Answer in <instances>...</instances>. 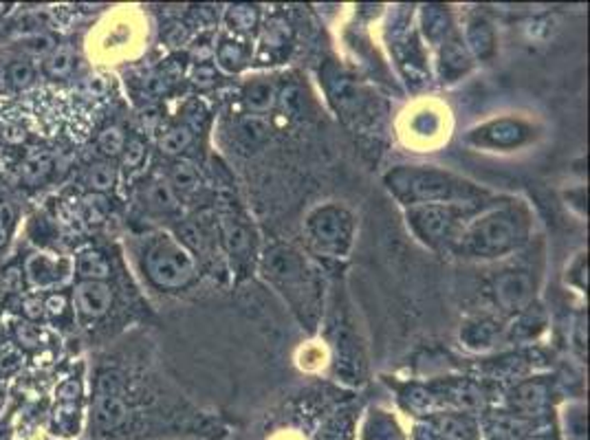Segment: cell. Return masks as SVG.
I'll return each instance as SVG.
<instances>
[{
    "label": "cell",
    "mask_w": 590,
    "mask_h": 440,
    "mask_svg": "<svg viewBox=\"0 0 590 440\" xmlns=\"http://www.w3.org/2000/svg\"><path fill=\"white\" fill-rule=\"evenodd\" d=\"M531 231V210L522 201L490 203L462 227L452 251L470 260H498L520 251Z\"/></svg>",
    "instance_id": "obj_1"
},
{
    "label": "cell",
    "mask_w": 590,
    "mask_h": 440,
    "mask_svg": "<svg viewBox=\"0 0 590 440\" xmlns=\"http://www.w3.org/2000/svg\"><path fill=\"white\" fill-rule=\"evenodd\" d=\"M261 276L291 308L302 326L313 331L322 315V276L302 251L291 245H271L261 257Z\"/></svg>",
    "instance_id": "obj_2"
},
{
    "label": "cell",
    "mask_w": 590,
    "mask_h": 440,
    "mask_svg": "<svg viewBox=\"0 0 590 440\" xmlns=\"http://www.w3.org/2000/svg\"><path fill=\"white\" fill-rule=\"evenodd\" d=\"M390 194L412 205H490V192L439 165H396L384 176Z\"/></svg>",
    "instance_id": "obj_3"
},
{
    "label": "cell",
    "mask_w": 590,
    "mask_h": 440,
    "mask_svg": "<svg viewBox=\"0 0 590 440\" xmlns=\"http://www.w3.org/2000/svg\"><path fill=\"white\" fill-rule=\"evenodd\" d=\"M485 205H412L405 207L410 231L430 249H452L462 227Z\"/></svg>",
    "instance_id": "obj_4"
},
{
    "label": "cell",
    "mask_w": 590,
    "mask_h": 440,
    "mask_svg": "<svg viewBox=\"0 0 590 440\" xmlns=\"http://www.w3.org/2000/svg\"><path fill=\"white\" fill-rule=\"evenodd\" d=\"M146 273L152 285L179 291L196 277V260L176 238L159 236L146 251Z\"/></svg>",
    "instance_id": "obj_5"
},
{
    "label": "cell",
    "mask_w": 590,
    "mask_h": 440,
    "mask_svg": "<svg viewBox=\"0 0 590 440\" xmlns=\"http://www.w3.org/2000/svg\"><path fill=\"white\" fill-rule=\"evenodd\" d=\"M309 240L324 254L344 256L353 240L355 219L348 210L338 203H324L311 210L304 220Z\"/></svg>",
    "instance_id": "obj_6"
},
{
    "label": "cell",
    "mask_w": 590,
    "mask_h": 440,
    "mask_svg": "<svg viewBox=\"0 0 590 440\" xmlns=\"http://www.w3.org/2000/svg\"><path fill=\"white\" fill-rule=\"evenodd\" d=\"M465 139L467 144L476 145V148L509 153V150H518L527 145L533 139V128L525 119L500 117L471 128Z\"/></svg>",
    "instance_id": "obj_7"
},
{
    "label": "cell",
    "mask_w": 590,
    "mask_h": 440,
    "mask_svg": "<svg viewBox=\"0 0 590 440\" xmlns=\"http://www.w3.org/2000/svg\"><path fill=\"white\" fill-rule=\"evenodd\" d=\"M538 282L527 269H509L502 271L493 280V300L496 306L507 315H518L525 311L528 304H533L536 297Z\"/></svg>",
    "instance_id": "obj_8"
},
{
    "label": "cell",
    "mask_w": 590,
    "mask_h": 440,
    "mask_svg": "<svg viewBox=\"0 0 590 440\" xmlns=\"http://www.w3.org/2000/svg\"><path fill=\"white\" fill-rule=\"evenodd\" d=\"M462 44L470 51L471 60H478V62H490V60L498 51V35L496 27L487 16L482 14H474V16L467 18L465 29H462Z\"/></svg>",
    "instance_id": "obj_9"
},
{
    "label": "cell",
    "mask_w": 590,
    "mask_h": 440,
    "mask_svg": "<svg viewBox=\"0 0 590 440\" xmlns=\"http://www.w3.org/2000/svg\"><path fill=\"white\" fill-rule=\"evenodd\" d=\"M471 55L467 51V47L462 44V38L459 33L447 35L445 40L439 44V60H436V69H439V78L442 84L459 82L462 75H467V70L471 69Z\"/></svg>",
    "instance_id": "obj_10"
},
{
    "label": "cell",
    "mask_w": 590,
    "mask_h": 440,
    "mask_svg": "<svg viewBox=\"0 0 590 440\" xmlns=\"http://www.w3.org/2000/svg\"><path fill=\"white\" fill-rule=\"evenodd\" d=\"M218 238H221L223 249L232 257H247L253 249V234L252 227L245 219H238L233 214H223L218 220Z\"/></svg>",
    "instance_id": "obj_11"
},
{
    "label": "cell",
    "mask_w": 590,
    "mask_h": 440,
    "mask_svg": "<svg viewBox=\"0 0 590 440\" xmlns=\"http://www.w3.org/2000/svg\"><path fill=\"white\" fill-rule=\"evenodd\" d=\"M75 302H78L80 311L89 317H101L109 313L113 304V291L104 282H90L86 280L75 288Z\"/></svg>",
    "instance_id": "obj_12"
},
{
    "label": "cell",
    "mask_w": 590,
    "mask_h": 440,
    "mask_svg": "<svg viewBox=\"0 0 590 440\" xmlns=\"http://www.w3.org/2000/svg\"><path fill=\"white\" fill-rule=\"evenodd\" d=\"M498 339H500V326L491 317H471L461 328V342L470 351H487Z\"/></svg>",
    "instance_id": "obj_13"
},
{
    "label": "cell",
    "mask_w": 590,
    "mask_h": 440,
    "mask_svg": "<svg viewBox=\"0 0 590 440\" xmlns=\"http://www.w3.org/2000/svg\"><path fill=\"white\" fill-rule=\"evenodd\" d=\"M421 29H423L425 38L430 40L434 47H439L447 35L454 33L450 9L441 7V5H425V7L421 9Z\"/></svg>",
    "instance_id": "obj_14"
},
{
    "label": "cell",
    "mask_w": 590,
    "mask_h": 440,
    "mask_svg": "<svg viewBox=\"0 0 590 440\" xmlns=\"http://www.w3.org/2000/svg\"><path fill=\"white\" fill-rule=\"evenodd\" d=\"M243 102L253 115H264L278 102V89L271 80L258 78L245 84L243 89Z\"/></svg>",
    "instance_id": "obj_15"
},
{
    "label": "cell",
    "mask_w": 590,
    "mask_h": 440,
    "mask_svg": "<svg viewBox=\"0 0 590 440\" xmlns=\"http://www.w3.org/2000/svg\"><path fill=\"white\" fill-rule=\"evenodd\" d=\"M128 418V406L119 398V394H98L95 398V423L100 429H117Z\"/></svg>",
    "instance_id": "obj_16"
},
{
    "label": "cell",
    "mask_w": 590,
    "mask_h": 440,
    "mask_svg": "<svg viewBox=\"0 0 590 440\" xmlns=\"http://www.w3.org/2000/svg\"><path fill=\"white\" fill-rule=\"evenodd\" d=\"M144 201L148 210L157 211V214H175L179 211V196L172 190V185L167 181H152L150 185L146 187Z\"/></svg>",
    "instance_id": "obj_17"
},
{
    "label": "cell",
    "mask_w": 590,
    "mask_h": 440,
    "mask_svg": "<svg viewBox=\"0 0 590 440\" xmlns=\"http://www.w3.org/2000/svg\"><path fill=\"white\" fill-rule=\"evenodd\" d=\"M513 409L520 412H538L547 403V386L542 381H525L520 383L509 397Z\"/></svg>",
    "instance_id": "obj_18"
},
{
    "label": "cell",
    "mask_w": 590,
    "mask_h": 440,
    "mask_svg": "<svg viewBox=\"0 0 590 440\" xmlns=\"http://www.w3.org/2000/svg\"><path fill=\"white\" fill-rule=\"evenodd\" d=\"M176 240L181 242L183 247H186L187 251H190L192 256H205L207 247H210V242L214 240L210 231L205 229V225L198 220H186L181 222L179 229H176Z\"/></svg>",
    "instance_id": "obj_19"
},
{
    "label": "cell",
    "mask_w": 590,
    "mask_h": 440,
    "mask_svg": "<svg viewBox=\"0 0 590 440\" xmlns=\"http://www.w3.org/2000/svg\"><path fill=\"white\" fill-rule=\"evenodd\" d=\"M269 121L262 115H247L238 121L236 136L245 148H258L269 139Z\"/></svg>",
    "instance_id": "obj_20"
},
{
    "label": "cell",
    "mask_w": 590,
    "mask_h": 440,
    "mask_svg": "<svg viewBox=\"0 0 590 440\" xmlns=\"http://www.w3.org/2000/svg\"><path fill=\"white\" fill-rule=\"evenodd\" d=\"M544 323H547V317H544L542 308L538 304H528L525 311L518 313V320L513 322L509 335L518 339H533L542 331Z\"/></svg>",
    "instance_id": "obj_21"
},
{
    "label": "cell",
    "mask_w": 590,
    "mask_h": 440,
    "mask_svg": "<svg viewBox=\"0 0 590 440\" xmlns=\"http://www.w3.org/2000/svg\"><path fill=\"white\" fill-rule=\"evenodd\" d=\"M167 183L172 185V190L179 194H196L201 190V176H198L196 168L187 161H175L170 168V181Z\"/></svg>",
    "instance_id": "obj_22"
},
{
    "label": "cell",
    "mask_w": 590,
    "mask_h": 440,
    "mask_svg": "<svg viewBox=\"0 0 590 440\" xmlns=\"http://www.w3.org/2000/svg\"><path fill=\"white\" fill-rule=\"evenodd\" d=\"M80 276L86 277L90 282H104L110 276V265L106 262V257L98 254V251H86L80 256L78 260Z\"/></svg>",
    "instance_id": "obj_23"
},
{
    "label": "cell",
    "mask_w": 590,
    "mask_h": 440,
    "mask_svg": "<svg viewBox=\"0 0 590 440\" xmlns=\"http://www.w3.org/2000/svg\"><path fill=\"white\" fill-rule=\"evenodd\" d=\"M192 141H195V135H192V130L187 128V126H175V128H170L164 136H161L159 148L164 154L176 156L186 153V150L192 145Z\"/></svg>",
    "instance_id": "obj_24"
},
{
    "label": "cell",
    "mask_w": 590,
    "mask_h": 440,
    "mask_svg": "<svg viewBox=\"0 0 590 440\" xmlns=\"http://www.w3.org/2000/svg\"><path fill=\"white\" fill-rule=\"evenodd\" d=\"M216 60L218 67L233 73V70H241L247 64V49L243 47L241 42L225 40V42H221V47H218Z\"/></svg>",
    "instance_id": "obj_25"
},
{
    "label": "cell",
    "mask_w": 590,
    "mask_h": 440,
    "mask_svg": "<svg viewBox=\"0 0 590 440\" xmlns=\"http://www.w3.org/2000/svg\"><path fill=\"white\" fill-rule=\"evenodd\" d=\"M227 24L238 33H249L258 24V9L252 5H233L227 9Z\"/></svg>",
    "instance_id": "obj_26"
},
{
    "label": "cell",
    "mask_w": 590,
    "mask_h": 440,
    "mask_svg": "<svg viewBox=\"0 0 590 440\" xmlns=\"http://www.w3.org/2000/svg\"><path fill=\"white\" fill-rule=\"evenodd\" d=\"M51 164H53V159H51L49 153L29 154L27 161H24V165H23L24 181H27L29 185H38L40 181H43L44 176L51 172Z\"/></svg>",
    "instance_id": "obj_27"
},
{
    "label": "cell",
    "mask_w": 590,
    "mask_h": 440,
    "mask_svg": "<svg viewBox=\"0 0 590 440\" xmlns=\"http://www.w3.org/2000/svg\"><path fill=\"white\" fill-rule=\"evenodd\" d=\"M75 51L71 47H55L47 58V73L51 78H66L73 70Z\"/></svg>",
    "instance_id": "obj_28"
},
{
    "label": "cell",
    "mask_w": 590,
    "mask_h": 440,
    "mask_svg": "<svg viewBox=\"0 0 590 440\" xmlns=\"http://www.w3.org/2000/svg\"><path fill=\"white\" fill-rule=\"evenodd\" d=\"M115 176V168L110 164H95L89 170V187L95 194H104V192L113 190Z\"/></svg>",
    "instance_id": "obj_29"
},
{
    "label": "cell",
    "mask_w": 590,
    "mask_h": 440,
    "mask_svg": "<svg viewBox=\"0 0 590 440\" xmlns=\"http://www.w3.org/2000/svg\"><path fill=\"white\" fill-rule=\"evenodd\" d=\"M55 267L51 265L44 256H32L27 260V273H29V280L33 282V285H40V286H47L49 282H53L55 277Z\"/></svg>",
    "instance_id": "obj_30"
},
{
    "label": "cell",
    "mask_w": 590,
    "mask_h": 440,
    "mask_svg": "<svg viewBox=\"0 0 590 440\" xmlns=\"http://www.w3.org/2000/svg\"><path fill=\"white\" fill-rule=\"evenodd\" d=\"M98 145H100L101 153L109 154V156L121 154V153H124V145H126L124 130L117 128V126H109V128H104L100 133Z\"/></svg>",
    "instance_id": "obj_31"
},
{
    "label": "cell",
    "mask_w": 590,
    "mask_h": 440,
    "mask_svg": "<svg viewBox=\"0 0 590 440\" xmlns=\"http://www.w3.org/2000/svg\"><path fill=\"white\" fill-rule=\"evenodd\" d=\"M84 219L90 225H100L106 219V211H109V203L101 194H89L84 196Z\"/></svg>",
    "instance_id": "obj_32"
},
{
    "label": "cell",
    "mask_w": 590,
    "mask_h": 440,
    "mask_svg": "<svg viewBox=\"0 0 590 440\" xmlns=\"http://www.w3.org/2000/svg\"><path fill=\"white\" fill-rule=\"evenodd\" d=\"M439 429H441L442 436L450 438V440H467L470 425H467L465 418L442 417V418H439Z\"/></svg>",
    "instance_id": "obj_33"
},
{
    "label": "cell",
    "mask_w": 590,
    "mask_h": 440,
    "mask_svg": "<svg viewBox=\"0 0 590 440\" xmlns=\"http://www.w3.org/2000/svg\"><path fill=\"white\" fill-rule=\"evenodd\" d=\"M146 144L139 139V136H132L128 144L124 145V165L126 168H139L146 159Z\"/></svg>",
    "instance_id": "obj_34"
},
{
    "label": "cell",
    "mask_w": 590,
    "mask_h": 440,
    "mask_svg": "<svg viewBox=\"0 0 590 440\" xmlns=\"http://www.w3.org/2000/svg\"><path fill=\"white\" fill-rule=\"evenodd\" d=\"M24 49L33 55H47L55 49V40L49 33H33L24 38Z\"/></svg>",
    "instance_id": "obj_35"
},
{
    "label": "cell",
    "mask_w": 590,
    "mask_h": 440,
    "mask_svg": "<svg viewBox=\"0 0 590 440\" xmlns=\"http://www.w3.org/2000/svg\"><path fill=\"white\" fill-rule=\"evenodd\" d=\"M16 335H18V342L20 346L24 348H35L40 343V328L33 326L32 322H20L16 326Z\"/></svg>",
    "instance_id": "obj_36"
},
{
    "label": "cell",
    "mask_w": 590,
    "mask_h": 440,
    "mask_svg": "<svg viewBox=\"0 0 590 440\" xmlns=\"http://www.w3.org/2000/svg\"><path fill=\"white\" fill-rule=\"evenodd\" d=\"M32 78H33V70L29 64L16 62L12 69H9V80H12V84L18 86V89L27 86L29 82H32Z\"/></svg>",
    "instance_id": "obj_37"
},
{
    "label": "cell",
    "mask_w": 590,
    "mask_h": 440,
    "mask_svg": "<svg viewBox=\"0 0 590 440\" xmlns=\"http://www.w3.org/2000/svg\"><path fill=\"white\" fill-rule=\"evenodd\" d=\"M20 361H23V357H20L16 348H5V351L0 352V374L14 372L20 366Z\"/></svg>",
    "instance_id": "obj_38"
},
{
    "label": "cell",
    "mask_w": 590,
    "mask_h": 440,
    "mask_svg": "<svg viewBox=\"0 0 590 440\" xmlns=\"http://www.w3.org/2000/svg\"><path fill=\"white\" fill-rule=\"evenodd\" d=\"M3 286L7 288V291H20V288H23V271H20L18 267H12V269L5 271Z\"/></svg>",
    "instance_id": "obj_39"
},
{
    "label": "cell",
    "mask_w": 590,
    "mask_h": 440,
    "mask_svg": "<svg viewBox=\"0 0 590 440\" xmlns=\"http://www.w3.org/2000/svg\"><path fill=\"white\" fill-rule=\"evenodd\" d=\"M23 311L29 320H38V317L44 313V302L40 300V297H29V300H24Z\"/></svg>",
    "instance_id": "obj_40"
},
{
    "label": "cell",
    "mask_w": 590,
    "mask_h": 440,
    "mask_svg": "<svg viewBox=\"0 0 590 440\" xmlns=\"http://www.w3.org/2000/svg\"><path fill=\"white\" fill-rule=\"evenodd\" d=\"M86 90L93 95H104L109 90V80L101 75H90V78H86Z\"/></svg>",
    "instance_id": "obj_41"
},
{
    "label": "cell",
    "mask_w": 590,
    "mask_h": 440,
    "mask_svg": "<svg viewBox=\"0 0 590 440\" xmlns=\"http://www.w3.org/2000/svg\"><path fill=\"white\" fill-rule=\"evenodd\" d=\"M66 306V297L62 293H55V295H49L47 302H44V308L51 313V315H62Z\"/></svg>",
    "instance_id": "obj_42"
},
{
    "label": "cell",
    "mask_w": 590,
    "mask_h": 440,
    "mask_svg": "<svg viewBox=\"0 0 590 440\" xmlns=\"http://www.w3.org/2000/svg\"><path fill=\"white\" fill-rule=\"evenodd\" d=\"M24 130L20 126H5L3 128V139L9 141V144H23L24 141Z\"/></svg>",
    "instance_id": "obj_43"
},
{
    "label": "cell",
    "mask_w": 590,
    "mask_h": 440,
    "mask_svg": "<svg viewBox=\"0 0 590 440\" xmlns=\"http://www.w3.org/2000/svg\"><path fill=\"white\" fill-rule=\"evenodd\" d=\"M214 80H216V73H214L212 67H207V64L198 67V70H196V84L198 86H212Z\"/></svg>",
    "instance_id": "obj_44"
},
{
    "label": "cell",
    "mask_w": 590,
    "mask_h": 440,
    "mask_svg": "<svg viewBox=\"0 0 590 440\" xmlns=\"http://www.w3.org/2000/svg\"><path fill=\"white\" fill-rule=\"evenodd\" d=\"M141 121H144L146 128H152V126L159 121V110H157L155 106H148V108L141 110Z\"/></svg>",
    "instance_id": "obj_45"
},
{
    "label": "cell",
    "mask_w": 590,
    "mask_h": 440,
    "mask_svg": "<svg viewBox=\"0 0 590 440\" xmlns=\"http://www.w3.org/2000/svg\"><path fill=\"white\" fill-rule=\"evenodd\" d=\"M80 394V386L75 381H69L66 386L60 388V397L62 398H78Z\"/></svg>",
    "instance_id": "obj_46"
},
{
    "label": "cell",
    "mask_w": 590,
    "mask_h": 440,
    "mask_svg": "<svg viewBox=\"0 0 590 440\" xmlns=\"http://www.w3.org/2000/svg\"><path fill=\"white\" fill-rule=\"evenodd\" d=\"M5 242H7V227H5L3 219H0V247H3Z\"/></svg>",
    "instance_id": "obj_47"
},
{
    "label": "cell",
    "mask_w": 590,
    "mask_h": 440,
    "mask_svg": "<svg viewBox=\"0 0 590 440\" xmlns=\"http://www.w3.org/2000/svg\"><path fill=\"white\" fill-rule=\"evenodd\" d=\"M3 339H5V326L0 323V342H3Z\"/></svg>",
    "instance_id": "obj_48"
},
{
    "label": "cell",
    "mask_w": 590,
    "mask_h": 440,
    "mask_svg": "<svg viewBox=\"0 0 590 440\" xmlns=\"http://www.w3.org/2000/svg\"><path fill=\"white\" fill-rule=\"evenodd\" d=\"M0 401H3V397H0Z\"/></svg>",
    "instance_id": "obj_49"
}]
</instances>
